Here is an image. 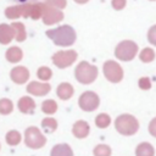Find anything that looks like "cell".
Segmentation results:
<instances>
[{
	"mask_svg": "<svg viewBox=\"0 0 156 156\" xmlns=\"http://www.w3.org/2000/svg\"><path fill=\"white\" fill-rule=\"evenodd\" d=\"M55 44L61 46H68L72 45L76 41V32L69 26H62L54 30H49L46 33Z\"/></svg>",
	"mask_w": 156,
	"mask_h": 156,
	"instance_id": "1",
	"label": "cell"
},
{
	"mask_svg": "<svg viewBox=\"0 0 156 156\" xmlns=\"http://www.w3.org/2000/svg\"><path fill=\"white\" fill-rule=\"evenodd\" d=\"M74 74H76V79L82 83V84H90L95 80V78L98 77V68L85 61L80 62L76 71H74Z\"/></svg>",
	"mask_w": 156,
	"mask_h": 156,
	"instance_id": "2",
	"label": "cell"
},
{
	"mask_svg": "<svg viewBox=\"0 0 156 156\" xmlns=\"http://www.w3.org/2000/svg\"><path fill=\"white\" fill-rule=\"evenodd\" d=\"M136 51H138V45L134 41L124 40L116 46L115 55L117 58L122 61H130L136 55Z\"/></svg>",
	"mask_w": 156,
	"mask_h": 156,
	"instance_id": "3",
	"label": "cell"
},
{
	"mask_svg": "<svg viewBox=\"0 0 156 156\" xmlns=\"http://www.w3.org/2000/svg\"><path fill=\"white\" fill-rule=\"evenodd\" d=\"M116 129L122 134H133L138 130V122L130 115H122L116 119Z\"/></svg>",
	"mask_w": 156,
	"mask_h": 156,
	"instance_id": "4",
	"label": "cell"
},
{
	"mask_svg": "<svg viewBox=\"0 0 156 156\" xmlns=\"http://www.w3.org/2000/svg\"><path fill=\"white\" fill-rule=\"evenodd\" d=\"M104 74L106 79L112 83H117L123 78V71L115 61H106L104 63Z\"/></svg>",
	"mask_w": 156,
	"mask_h": 156,
	"instance_id": "5",
	"label": "cell"
},
{
	"mask_svg": "<svg viewBox=\"0 0 156 156\" xmlns=\"http://www.w3.org/2000/svg\"><path fill=\"white\" fill-rule=\"evenodd\" d=\"M99 96L94 91H85L79 98V106L84 111H94L99 106Z\"/></svg>",
	"mask_w": 156,
	"mask_h": 156,
	"instance_id": "6",
	"label": "cell"
},
{
	"mask_svg": "<svg viewBox=\"0 0 156 156\" xmlns=\"http://www.w3.org/2000/svg\"><path fill=\"white\" fill-rule=\"evenodd\" d=\"M77 58V52L73 50L69 51H60L54 56V63L58 66L60 68H65L69 65H72Z\"/></svg>",
	"mask_w": 156,
	"mask_h": 156,
	"instance_id": "7",
	"label": "cell"
},
{
	"mask_svg": "<svg viewBox=\"0 0 156 156\" xmlns=\"http://www.w3.org/2000/svg\"><path fill=\"white\" fill-rule=\"evenodd\" d=\"M44 141V138H41V135L35 129H30L27 132V144L30 147H40Z\"/></svg>",
	"mask_w": 156,
	"mask_h": 156,
	"instance_id": "8",
	"label": "cell"
},
{
	"mask_svg": "<svg viewBox=\"0 0 156 156\" xmlns=\"http://www.w3.org/2000/svg\"><path fill=\"white\" fill-rule=\"evenodd\" d=\"M89 132V124L84 121H78L73 127V133L77 138H84Z\"/></svg>",
	"mask_w": 156,
	"mask_h": 156,
	"instance_id": "9",
	"label": "cell"
},
{
	"mask_svg": "<svg viewBox=\"0 0 156 156\" xmlns=\"http://www.w3.org/2000/svg\"><path fill=\"white\" fill-rule=\"evenodd\" d=\"M57 94H58V96H60L61 99L67 100V99H69V98L73 95V88H72V85L68 84V83H62V84H60V87L57 88Z\"/></svg>",
	"mask_w": 156,
	"mask_h": 156,
	"instance_id": "10",
	"label": "cell"
},
{
	"mask_svg": "<svg viewBox=\"0 0 156 156\" xmlns=\"http://www.w3.org/2000/svg\"><path fill=\"white\" fill-rule=\"evenodd\" d=\"M51 156H72V151L67 145H56L51 152Z\"/></svg>",
	"mask_w": 156,
	"mask_h": 156,
	"instance_id": "11",
	"label": "cell"
},
{
	"mask_svg": "<svg viewBox=\"0 0 156 156\" xmlns=\"http://www.w3.org/2000/svg\"><path fill=\"white\" fill-rule=\"evenodd\" d=\"M62 17H63L62 12L56 11V10H50V11L48 12V15L45 16V22H46V23H55V22L61 21Z\"/></svg>",
	"mask_w": 156,
	"mask_h": 156,
	"instance_id": "12",
	"label": "cell"
},
{
	"mask_svg": "<svg viewBox=\"0 0 156 156\" xmlns=\"http://www.w3.org/2000/svg\"><path fill=\"white\" fill-rule=\"evenodd\" d=\"M155 58V52L152 49L150 48H145L141 52H140V60L143 62H151Z\"/></svg>",
	"mask_w": 156,
	"mask_h": 156,
	"instance_id": "13",
	"label": "cell"
},
{
	"mask_svg": "<svg viewBox=\"0 0 156 156\" xmlns=\"http://www.w3.org/2000/svg\"><path fill=\"white\" fill-rule=\"evenodd\" d=\"M110 122H111L110 116H108V115H105V113L99 115V116L96 117V119H95L96 126H99L100 128H105L106 126H108V124H110Z\"/></svg>",
	"mask_w": 156,
	"mask_h": 156,
	"instance_id": "14",
	"label": "cell"
},
{
	"mask_svg": "<svg viewBox=\"0 0 156 156\" xmlns=\"http://www.w3.org/2000/svg\"><path fill=\"white\" fill-rule=\"evenodd\" d=\"M138 155L139 156H151L152 155V150L150 147L149 144H141L139 150H138Z\"/></svg>",
	"mask_w": 156,
	"mask_h": 156,
	"instance_id": "15",
	"label": "cell"
},
{
	"mask_svg": "<svg viewBox=\"0 0 156 156\" xmlns=\"http://www.w3.org/2000/svg\"><path fill=\"white\" fill-rule=\"evenodd\" d=\"M95 155L96 156H108L110 155V149L105 145H100L99 147H96Z\"/></svg>",
	"mask_w": 156,
	"mask_h": 156,
	"instance_id": "16",
	"label": "cell"
},
{
	"mask_svg": "<svg viewBox=\"0 0 156 156\" xmlns=\"http://www.w3.org/2000/svg\"><path fill=\"white\" fill-rule=\"evenodd\" d=\"M43 110H44L45 112L52 113V112L56 111V104H55L54 101H46V102L43 105Z\"/></svg>",
	"mask_w": 156,
	"mask_h": 156,
	"instance_id": "17",
	"label": "cell"
},
{
	"mask_svg": "<svg viewBox=\"0 0 156 156\" xmlns=\"http://www.w3.org/2000/svg\"><path fill=\"white\" fill-rule=\"evenodd\" d=\"M139 87H140L141 89H144V90L150 89V88H151V82H150V79L146 78V77L140 78V79H139Z\"/></svg>",
	"mask_w": 156,
	"mask_h": 156,
	"instance_id": "18",
	"label": "cell"
},
{
	"mask_svg": "<svg viewBox=\"0 0 156 156\" xmlns=\"http://www.w3.org/2000/svg\"><path fill=\"white\" fill-rule=\"evenodd\" d=\"M147 39L151 44L156 45V26H152L147 33Z\"/></svg>",
	"mask_w": 156,
	"mask_h": 156,
	"instance_id": "19",
	"label": "cell"
},
{
	"mask_svg": "<svg viewBox=\"0 0 156 156\" xmlns=\"http://www.w3.org/2000/svg\"><path fill=\"white\" fill-rule=\"evenodd\" d=\"M7 141L10 143V144H17L18 141H20V135H18V133H10L9 134V136H7Z\"/></svg>",
	"mask_w": 156,
	"mask_h": 156,
	"instance_id": "20",
	"label": "cell"
},
{
	"mask_svg": "<svg viewBox=\"0 0 156 156\" xmlns=\"http://www.w3.org/2000/svg\"><path fill=\"white\" fill-rule=\"evenodd\" d=\"M112 6L116 10H122L126 6V0H112Z\"/></svg>",
	"mask_w": 156,
	"mask_h": 156,
	"instance_id": "21",
	"label": "cell"
},
{
	"mask_svg": "<svg viewBox=\"0 0 156 156\" xmlns=\"http://www.w3.org/2000/svg\"><path fill=\"white\" fill-rule=\"evenodd\" d=\"M39 74H40V77H41L43 79H48V78H50L51 72H50V69H48L46 67H43L41 71L39 72Z\"/></svg>",
	"mask_w": 156,
	"mask_h": 156,
	"instance_id": "22",
	"label": "cell"
},
{
	"mask_svg": "<svg viewBox=\"0 0 156 156\" xmlns=\"http://www.w3.org/2000/svg\"><path fill=\"white\" fill-rule=\"evenodd\" d=\"M43 124L46 127V129H48V127H50V130L55 129V127H56V123H55V121H52V119H46V121H44Z\"/></svg>",
	"mask_w": 156,
	"mask_h": 156,
	"instance_id": "23",
	"label": "cell"
},
{
	"mask_svg": "<svg viewBox=\"0 0 156 156\" xmlns=\"http://www.w3.org/2000/svg\"><path fill=\"white\" fill-rule=\"evenodd\" d=\"M150 133L156 136V118L152 119L151 123H150Z\"/></svg>",
	"mask_w": 156,
	"mask_h": 156,
	"instance_id": "24",
	"label": "cell"
},
{
	"mask_svg": "<svg viewBox=\"0 0 156 156\" xmlns=\"http://www.w3.org/2000/svg\"><path fill=\"white\" fill-rule=\"evenodd\" d=\"M56 6H58L60 9H63L65 6H66V0H54L52 1Z\"/></svg>",
	"mask_w": 156,
	"mask_h": 156,
	"instance_id": "25",
	"label": "cell"
},
{
	"mask_svg": "<svg viewBox=\"0 0 156 156\" xmlns=\"http://www.w3.org/2000/svg\"><path fill=\"white\" fill-rule=\"evenodd\" d=\"M12 1H17V2H28V1H37V0H12Z\"/></svg>",
	"mask_w": 156,
	"mask_h": 156,
	"instance_id": "26",
	"label": "cell"
},
{
	"mask_svg": "<svg viewBox=\"0 0 156 156\" xmlns=\"http://www.w3.org/2000/svg\"><path fill=\"white\" fill-rule=\"evenodd\" d=\"M76 2H78V4H85L88 0H74Z\"/></svg>",
	"mask_w": 156,
	"mask_h": 156,
	"instance_id": "27",
	"label": "cell"
},
{
	"mask_svg": "<svg viewBox=\"0 0 156 156\" xmlns=\"http://www.w3.org/2000/svg\"><path fill=\"white\" fill-rule=\"evenodd\" d=\"M151 1H154V0H151Z\"/></svg>",
	"mask_w": 156,
	"mask_h": 156,
	"instance_id": "28",
	"label": "cell"
}]
</instances>
